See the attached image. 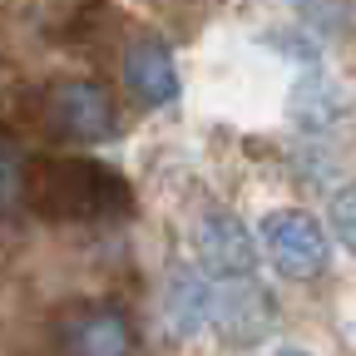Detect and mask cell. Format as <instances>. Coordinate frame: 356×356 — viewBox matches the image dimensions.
Returning a JSON list of instances; mask_svg holds the SVG:
<instances>
[{
	"label": "cell",
	"mask_w": 356,
	"mask_h": 356,
	"mask_svg": "<svg viewBox=\"0 0 356 356\" xmlns=\"http://www.w3.org/2000/svg\"><path fill=\"white\" fill-rule=\"evenodd\" d=\"M257 243H262L267 257H273V267L287 273V277H317V273H327V262H332L327 228L312 213H302V208L267 213L257 222Z\"/></svg>",
	"instance_id": "cell-1"
},
{
	"label": "cell",
	"mask_w": 356,
	"mask_h": 356,
	"mask_svg": "<svg viewBox=\"0 0 356 356\" xmlns=\"http://www.w3.org/2000/svg\"><path fill=\"white\" fill-rule=\"evenodd\" d=\"M277 327V297L267 292L257 277H228L218 287V307H213V332L222 337V346H257L267 341V332Z\"/></svg>",
	"instance_id": "cell-2"
},
{
	"label": "cell",
	"mask_w": 356,
	"mask_h": 356,
	"mask_svg": "<svg viewBox=\"0 0 356 356\" xmlns=\"http://www.w3.org/2000/svg\"><path fill=\"white\" fill-rule=\"evenodd\" d=\"M44 119H50L60 134L79 139V144H99V139H109L119 129L114 99L95 79H60L50 95H44Z\"/></svg>",
	"instance_id": "cell-3"
},
{
	"label": "cell",
	"mask_w": 356,
	"mask_h": 356,
	"mask_svg": "<svg viewBox=\"0 0 356 356\" xmlns=\"http://www.w3.org/2000/svg\"><path fill=\"white\" fill-rule=\"evenodd\" d=\"M213 273L193 262H178L168 267L163 277V322L178 341H193L213 327V307H218V287L208 282Z\"/></svg>",
	"instance_id": "cell-4"
},
{
	"label": "cell",
	"mask_w": 356,
	"mask_h": 356,
	"mask_svg": "<svg viewBox=\"0 0 356 356\" xmlns=\"http://www.w3.org/2000/svg\"><path fill=\"white\" fill-rule=\"evenodd\" d=\"M198 262L213 277H257V243L233 213H208L198 222Z\"/></svg>",
	"instance_id": "cell-5"
},
{
	"label": "cell",
	"mask_w": 356,
	"mask_h": 356,
	"mask_svg": "<svg viewBox=\"0 0 356 356\" xmlns=\"http://www.w3.org/2000/svg\"><path fill=\"white\" fill-rule=\"evenodd\" d=\"M65 356H134V332L124 312L109 302H89L65 322Z\"/></svg>",
	"instance_id": "cell-6"
},
{
	"label": "cell",
	"mask_w": 356,
	"mask_h": 356,
	"mask_svg": "<svg viewBox=\"0 0 356 356\" xmlns=\"http://www.w3.org/2000/svg\"><path fill=\"white\" fill-rule=\"evenodd\" d=\"M124 84L139 95L149 109H163L178 99V65L168 55V44L159 40H134L124 50Z\"/></svg>",
	"instance_id": "cell-7"
},
{
	"label": "cell",
	"mask_w": 356,
	"mask_h": 356,
	"mask_svg": "<svg viewBox=\"0 0 356 356\" xmlns=\"http://www.w3.org/2000/svg\"><path fill=\"white\" fill-rule=\"evenodd\" d=\"M332 233H337V243L356 257V184H346V188L332 193Z\"/></svg>",
	"instance_id": "cell-8"
},
{
	"label": "cell",
	"mask_w": 356,
	"mask_h": 356,
	"mask_svg": "<svg viewBox=\"0 0 356 356\" xmlns=\"http://www.w3.org/2000/svg\"><path fill=\"white\" fill-rule=\"evenodd\" d=\"M15 193H20V168H15L10 154H0V208L15 203Z\"/></svg>",
	"instance_id": "cell-9"
},
{
	"label": "cell",
	"mask_w": 356,
	"mask_h": 356,
	"mask_svg": "<svg viewBox=\"0 0 356 356\" xmlns=\"http://www.w3.org/2000/svg\"><path fill=\"white\" fill-rule=\"evenodd\" d=\"M273 356H312V351H302V346H282V351H273Z\"/></svg>",
	"instance_id": "cell-10"
}]
</instances>
